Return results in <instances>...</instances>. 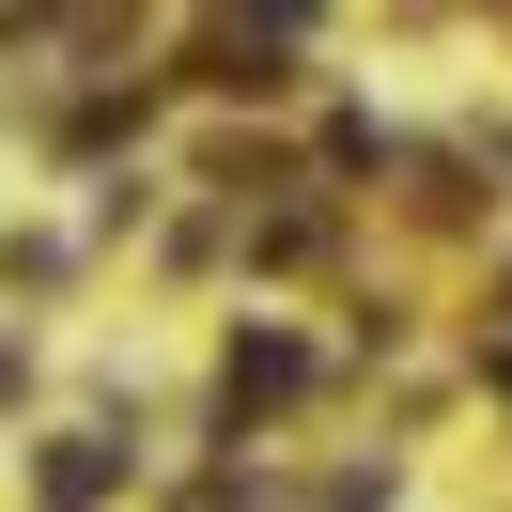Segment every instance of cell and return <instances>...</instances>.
Returning a JSON list of instances; mask_svg holds the SVG:
<instances>
[{
	"instance_id": "6da1fadb",
	"label": "cell",
	"mask_w": 512,
	"mask_h": 512,
	"mask_svg": "<svg viewBox=\"0 0 512 512\" xmlns=\"http://www.w3.org/2000/svg\"><path fill=\"white\" fill-rule=\"evenodd\" d=\"M295 388H311V357H295V342H233L218 404H233V419H264V404H295Z\"/></svg>"
},
{
	"instance_id": "7a4b0ae2",
	"label": "cell",
	"mask_w": 512,
	"mask_h": 512,
	"mask_svg": "<svg viewBox=\"0 0 512 512\" xmlns=\"http://www.w3.org/2000/svg\"><path fill=\"white\" fill-rule=\"evenodd\" d=\"M109 481H125V450H109V435H63V450H47V497H63V512L109 497Z\"/></svg>"
},
{
	"instance_id": "3957f363",
	"label": "cell",
	"mask_w": 512,
	"mask_h": 512,
	"mask_svg": "<svg viewBox=\"0 0 512 512\" xmlns=\"http://www.w3.org/2000/svg\"><path fill=\"white\" fill-rule=\"evenodd\" d=\"M249 16H264V47H280V32H295V16H311V0H249Z\"/></svg>"
},
{
	"instance_id": "277c9868",
	"label": "cell",
	"mask_w": 512,
	"mask_h": 512,
	"mask_svg": "<svg viewBox=\"0 0 512 512\" xmlns=\"http://www.w3.org/2000/svg\"><path fill=\"white\" fill-rule=\"evenodd\" d=\"M0 404H16V342H0Z\"/></svg>"
}]
</instances>
